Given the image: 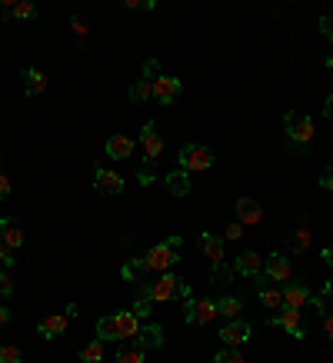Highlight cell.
Here are the masks:
<instances>
[{
	"label": "cell",
	"instance_id": "6da1fadb",
	"mask_svg": "<svg viewBox=\"0 0 333 363\" xmlns=\"http://www.w3.org/2000/svg\"><path fill=\"white\" fill-rule=\"evenodd\" d=\"M180 250H184V237L160 240V243H154L144 257H130L127 267L120 270V277L127 284H133L137 277H144V274H166L174 264H180Z\"/></svg>",
	"mask_w": 333,
	"mask_h": 363
},
{
	"label": "cell",
	"instance_id": "7a4b0ae2",
	"mask_svg": "<svg viewBox=\"0 0 333 363\" xmlns=\"http://www.w3.org/2000/svg\"><path fill=\"white\" fill-rule=\"evenodd\" d=\"M283 123H287V150L293 157H303L307 154V147L313 143V133H317V127H313V121L307 117V113L300 111H290L287 117H283Z\"/></svg>",
	"mask_w": 333,
	"mask_h": 363
},
{
	"label": "cell",
	"instance_id": "3957f363",
	"mask_svg": "<svg viewBox=\"0 0 333 363\" xmlns=\"http://www.w3.org/2000/svg\"><path fill=\"white\" fill-rule=\"evenodd\" d=\"M160 77V60H147L144 70H140V80L127 90V100H130L133 107H140L147 100H154V80Z\"/></svg>",
	"mask_w": 333,
	"mask_h": 363
},
{
	"label": "cell",
	"instance_id": "277c9868",
	"mask_svg": "<svg viewBox=\"0 0 333 363\" xmlns=\"http://www.w3.org/2000/svg\"><path fill=\"white\" fill-rule=\"evenodd\" d=\"M177 164L184 174H197V170H210L213 167V150L203 143H187L177 154Z\"/></svg>",
	"mask_w": 333,
	"mask_h": 363
},
{
	"label": "cell",
	"instance_id": "5b68a950",
	"mask_svg": "<svg viewBox=\"0 0 333 363\" xmlns=\"http://www.w3.org/2000/svg\"><path fill=\"white\" fill-rule=\"evenodd\" d=\"M217 317H220V313H217V300L213 297H190L187 300L184 320H187L190 327H207V323H213Z\"/></svg>",
	"mask_w": 333,
	"mask_h": 363
},
{
	"label": "cell",
	"instance_id": "8992f818",
	"mask_svg": "<svg viewBox=\"0 0 333 363\" xmlns=\"http://www.w3.org/2000/svg\"><path fill=\"white\" fill-rule=\"evenodd\" d=\"M180 284H184V280H180L174 270H166V274H160L154 284L147 286V300H150V303H170L174 297H180Z\"/></svg>",
	"mask_w": 333,
	"mask_h": 363
},
{
	"label": "cell",
	"instance_id": "52a82bcc",
	"mask_svg": "<svg viewBox=\"0 0 333 363\" xmlns=\"http://www.w3.org/2000/svg\"><path fill=\"white\" fill-rule=\"evenodd\" d=\"M293 280V260L290 253H270L264 257V284H287Z\"/></svg>",
	"mask_w": 333,
	"mask_h": 363
},
{
	"label": "cell",
	"instance_id": "ba28073f",
	"mask_svg": "<svg viewBox=\"0 0 333 363\" xmlns=\"http://www.w3.org/2000/svg\"><path fill=\"white\" fill-rule=\"evenodd\" d=\"M233 274L247 277L254 286H264V257L256 250H244L237 260H233Z\"/></svg>",
	"mask_w": 333,
	"mask_h": 363
},
{
	"label": "cell",
	"instance_id": "9c48e42d",
	"mask_svg": "<svg viewBox=\"0 0 333 363\" xmlns=\"http://www.w3.org/2000/svg\"><path fill=\"white\" fill-rule=\"evenodd\" d=\"M140 150H144L147 164H157V157L164 154V133H160L157 121H147L140 127Z\"/></svg>",
	"mask_w": 333,
	"mask_h": 363
},
{
	"label": "cell",
	"instance_id": "30bf717a",
	"mask_svg": "<svg viewBox=\"0 0 333 363\" xmlns=\"http://www.w3.org/2000/svg\"><path fill=\"white\" fill-rule=\"evenodd\" d=\"M266 327H280V330H287L293 340H303V337H307V323L300 320V310H280L273 317H266Z\"/></svg>",
	"mask_w": 333,
	"mask_h": 363
},
{
	"label": "cell",
	"instance_id": "8fae6325",
	"mask_svg": "<svg viewBox=\"0 0 333 363\" xmlns=\"http://www.w3.org/2000/svg\"><path fill=\"white\" fill-rule=\"evenodd\" d=\"M94 190L103 197H117L123 190V177L117 170H107V167H94Z\"/></svg>",
	"mask_w": 333,
	"mask_h": 363
},
{
	"label": "cell",
	"instance_id": "7c38bea8",
	"mask_svg": "<svg viewBox=\"0 0 333 363\" xmlns=\"http://www.w3.org/2000/svg\"><path fill=\"white\" fill-rule=\"evenodd\" d=\"M250 337H254V330H250V323H247L244 317H240V320H230V323H227V327L220 330V343H223V347H230V350L244 347Z\"/></svg>",
	"mask_w": 333,
	"mask_h": 363
},
{
	"label": "cell",
	"instance_id": "4fadbf2b",
	"mask_svg": "<svg viewBox=\"0 0 333 363\" xmlns=\"http://www.w3.org/2000/svg\"><path fill=\"white\" fill-rule=\"evenodd\" d=\"M310 300L313 294L303 280H287V286H283V310H303Z\"/></svg>",
	"mask_w": 333,
	"mask_h": 363
},
{
	"label": "cell",
	"instance_id": "5bb4252c",
	"mask_svg": "<svg viewBox=\"0 0 333 363\" xmlns=\"http://www.w3.org/2000/svg\"><path fill=\"white\" fill-rule=\"evenodd\" d=\"M180 90H184V84H180L177 77H166V74H160V77L154 80V100L160 104V107H170V104H177Z\"/></svg>",
	"mask_w": 333,
	"mask_h": 363
},
{
	"label": "cell",
	"instance_id": "9a60e30c",
	"mask_svg": "<svg viewBox=\"0 0 333 363\" xmlns=\"http://www.w3.org/2000/svg\"><path fill=\"white\" fill-rule=\"evenodd\" d=\"M310 247H313V230H310V223H307V217H300V227L287 237V253L297 257V253H307Z\"/></svg>",
	"mask_w": 333,
	"mask_h": 363
},
{
	"label": "cell",
	"instance_id": "2e32d148",
	"mask_svg": "<svg viewBox=\"0 0 333 363\" xmlns=\"http://www.w3.org/2000/svg\"><path fill=\"white\" fill-rule=\"evenodd\" d=\"M237 220L244 223V227H256V223L264 220V203L254 197H240L237 200Z\"/></svg>",
	"mask_w": 333,
	"mask_h": 363
},
{
	"label": "cell",
	"instance_id": "e0dca14e",
	"mask_svg": "<svg viewBox=\"0 0 333 363\" xmlns=\"http://www.w3.org/2000/svg\"><path fill=\"white\" fill-rule=\"evenodd\" d=\"M23 240H27V233H23L21 220H13V217H0V243H7L11 250H21Z\"/></svg>",
	"mask_w": 333,
	"mask_h": 363
},
{
	"label": "cell",
	"instance_id": "ac0fdd59",
	"mask_svg": "<svg viewBox=\"0 0 333 363\" xmlns=\"http://www.w3.org/2000/svg\"><path fill=\"white\" fill-rule=\"evenodd\" d=\"M21 87H23V94H27V97H40V94L50 87V80H47L44 70H37V67H27V70L21 74Z\"/></svg>",
	"mask_w": 333,
	"mask_h": 363
},
{
	"label": "cell",
	"instance_id": "d6986e66",
	"mask_svg": "<svg viewBox=\"0 0 333 363\" xmlns=\"http://www.w3.org/2000/svg\"><path fill=\"white\" fill-rule=\"evenodd\" d=\"M133 150H137V143H133V137H127V133H113V137H107V143H103V154L113 157V160H127Z\"/></svg>",
	"mask_w": 333,
	"mask_h": 363
},
{
	"label": "cell",
	"instance_id": "ffe728a7",
	"mask_svg": "<svg viewBox=\"0 0 333 363\" xmlns=\"http://www.w3.org/2000/svg\"><path fill=\"white\" fill-rule=\"evenodd\" d=\"M133 343H137L144 353L147 350H160V347H164V327H160V323H144Z\"/></svg>",
	"mask_w": 333,
	"mask_h": 363
},
{
	"label": "cell",
	"instance_id": "44dd1931",
	"mask_svg": "<svg viewBox=\"0 0 333 363\" xmlns=\"http://www.w3.org/2000/svg\"><path fill=\"white\" fill-rule=\"evenodd\" d=\"M113 317H117V330H120V340H137V333H140V327H144V320L137 317L133 310H117Z\"/></svg>",
	"mask_w": 333,
	"mask_h": 363
},
{
	"label": "cell",
	"instance_id": "7402d4cb",
	"mask_svg": "<svg viewBox=\"0 0 333 363\" xmlns=\"http://www.w3.org/2000/svg\"><path fill=\"white\" fill-rule=\"evenodd\" d=\"M0 11H4V17H11V21H37V7H33L30 0H4Z\"/></svg>",
	"mask_w": 333,
	"mask_h": 363
},
{
	"label": "cell",
	"instance_id": "603a6c76",
	"mask_svg": "<svg viewBox=\"0 0 333 363\" xmlns=\"http://www.w3.org/2000/svg\"><path fill=\"white\" fill-rule=\"evenodd\" d=\"M200 250H203V257L210 260V267L227 264V260H223V240L217 233H200Z\"/></svg>",
	"mask_w": 333,
	"mask_h": 363
},
{
	"label": "cell",
	"instance_id": "cb8c5ba5",
	"mask_svg": "<svg viewBox=\"0 0 333 363\" xmlns=\"http://www.w3.org/2000/svg\"><path fill=\"white\" fill-rule=\"evenodd\" d=\"M67 323H70L67 313H50V317H44L37 323V333H40L44 340H54V337H60V333L67 330Z\"/></svg>",
	"mask_w": 333,
	"mask_h": 363
},
{
	"label": "cell",
	"instance_id": "d4e9b609",
	"mask_svg": "<svg viewBox=\"0 0 333 363\" xmlns=\"http://www.w3.org/2000/svg\"><path fill=\"white\" fill-rule=\"evenodd\" d=\"M190 187H193L190 174H184V170H174V174H166V194H174V197H187Z\"/></svg>",
	"mask_w": 333,
	"mask_h": 363
},
{
	"label": "cell",
	"instance_id": "484cf974",
	"mask_svg": "<svg viewBox=\"0 0 333 363\" xmlns=\"http://www.w3.org/2000/svg\"><path fill=\"white\" fill-rule=\"evenodd\" d=\"M97 340L120 343V330H117V317H113V313H107V317L97 320Z\"/></svg>",
	"mask_w": 333,
	"mask_h": 363
},
{
	"label": "cell",
	"instance_id": "4316f807",
	"mask_svg": "<svg viewBox=\"0 0 333 363\" xmlns=\"http://www.w3.org/2000/svg\"><path fill=\"white\" fill-rule=\"evenodd\" d=\"M256 300L266 310H277V307H283V290H277L273 284H264V286H256Z\"/></svg>",
	"mask_w": 333,
	"mask_h": 363
},
{
	"label": "cell",
	"instance_id": "83f0119b",
	"mask_svg": "<svg viewBox=\"0 0 333 363\" xmlns=\"http://www.w3.org/2000/svg\"><path fill=\"white\" fill-rule=\"evenodd\" d=\"M240 310H244V303H240L237 297H220L217 300V313H220L227 323H230V320H240Z\"/></svg>",
	"mask_w": 333,
	"mask_h": 363
},
{
	"label": "cell",
	"instance_id": "f1b7e54d",
	"mask_svg": "<svg viewBox=\"0 0 333 363\" xmlns=\"http://www.w3.org/2000/svg\"><path fill=\"white\" fill-rule=\"evenodd\" d=\"M113 360H117V363H144V360H147V353L140 350L137 343H133V347H120V350L113 353Z\"/></svg>",
	"mask_w": 333,
	"mask_h": 363
},
{
	"label": "cell",
	"instance_id": "f546056e",
	"mask_svg": "<svg viewBox=\"0 0 333 363\" xmlns=\"http://www.w3.org/2000/svg\"><path fill=\"white\" fill-rule=\"evenodd\" d=\"M80 360L84 363H100L103 360V340H90L87 347H80Z\"/></svg>",
	"mask_w": 333,
	"mask_h": 363
},
{
	"label": "cell",
	"instance_id": "4dcf8cb0",
	"mask_svg": "<svg viewBox=\"0 0 333 363\" xmlns=\"http://www.w3.org/2000/svg\"><path fill=\"white\" fill-rule=\"evenodd\" d=\"M13 290H17V286H13V277H11V270H4V267H0V300L7 303V300L13 297Z\"/></svg>",
	"mask_w": 333,
	"mask_h": 363
},
{
	"label": "cell",
	"instance_id": "1f68e13d",
	"mask_svg": "<svg viewBox=\"0 0 333 363\" xmlns=\"http://www.w3.org/2000/svg\"><path fill=\"white\" fill-rule=\"evenodd\" d=\"M70 30L77 33V37H87L90 33V17L87 13H70Z\"/></svg>",
	"mask_w": 333,
	"mask_h": 363
},
{
	"label": "cell",
	"instance_id": "d6a6232c",
	"mask_svg": "<svg viewBox=\"0 0 333 363\" xmlns=\"http://www.w3.org/2000/svg\"><path fill=\"white\" fill-rule=\"evenodd\" d=\"M0 363H23V353L13 347V343H4L0 347Z\"/></svg>",
	"mask_w": 333,
	"mask_h": 363
},
{
	"label": "cell",
	"instance_id": "836d02e7",
	"mask_svg": "<svg viewBox=\"0 0 333 363\" xmlns=\"http://www.w3.org/2000/svg\"><path fill=\"white\" fill-rule=\"evenodd\" d=\"M230 280H233V267L220 264L210 270V284H230Z\"/></svg>",
	"mask_w": 333,
	"mask_h": 363
},
{
	"label": "cell",
	"instance_id": "e575fe53",
	"mask_svg": "<svg viewBox=\"0 0 333 363\" xmlns=\"http://www.w3.org/2000/svg\"><path fill=\"white\" fill-rule=\"evenodd\" d=\"M137 180H140L144 187H150V184H154V180H157V170H154V164H147V160H144V164L137 167Z\"/></svg>",
	"mask_w": 333,
	"mask_h": 363
},
{
	"label": "cell",
	"instance_id": "d590c367",
	"mask_svg": "<svg viewBox=\"0 0 333 363\" xmlns=\"http://www.w3.org/2000/svg\"><path fill=\"white\" fill-rule=\"evenodd\" d=\"M213 363H247V360L237 350H230V347H227V350H217V353H213Z\"/></svg>",
	"mask_w": 333,
	"mask_h": 363
},
{
	"label": "cell",
	"instance_id": "8d00e7d4",
	"mask_svg": "<svg viewBox=\"0 0 333 363\" xmlns=\"http://www.w3.org/2000/svg\"><path fill=\"white\" fill-rule=\"evenodd\" d=\"M13 264H17V257H13V250L7 247V243H0V267H4V270H11Z\"/></svg>",
	"mask_w": 333,
	"mask_h": 363
},
{
	"label": "cell",
	"instance_id": "74e56055",
	"mask_svg": "<svg viewBox=\"0 0 333 363\" xmlns=\"http://www.w3.org/2000/svg\"><path fill=\"white\" fill-rule=\"evenodd\" d=\"M150 307H154L150 300H133V313H137V317H140V320H147V317H150V313H154V310H150Z\"/></svg>",
	"mask_w": 333,
	"mask_h": 363
},
{
	"label": "cell",
	"instance_id": "f35d334b",
	"mask_svg": "<svg viewBox=\"0 0 333 363\" xmlns=\"http://www.w3.org/2000/svg\"><path fill=\"white\" fill-rule=\"evenodd\" d=\"M244 230H247L244 223H240V220H233L230 227H227V233H223V240H240V237H244Z\"/></svg>",
	"mask_w": 333,
	"mask_h": 363
},
{
	"label": "cell",
	"instance_id": "ab89813d",
	"mask_svg": "<svg viewBox=\"0 0 333 363\" xmlns=\"http://www.w3.org/2000/svg\"><path fill=\"white\" fill-rule=\"evenodd\" d=\"M123 7H127V11H157L154 0H127Z\"/></svg>",
	"mask_w": 333,
	"mask_h": 363
},
{
	"label": "cell",
	"instance_id": "60d3db41",
	"mask_svg": "<svg viewBox=\"0 0 333 363\" xmlns=\"http://www.w3.org/2000/svg\"><path fill=\"white\" fill-rule=\"evenodd\" d=\"M320 33L333 44V13H323L320 17Z\"/></svg>",
	"mask_w": 333,
	"mask_h": 363
},
{
	"label": "cell",
	"instance_id": "b9f144b4",
	"mask_svg": "<svg viewBox=\"0 0 333 363\" xmlns=\"http://www.w3.org/2000/svg\"><path fill=\"white\" fill-rule=\"evenodd\" d=\"M11 177H7V174H4V170H0V200H7V197H11Z\"/></svg>",
	"mask_w": 333,
	"mask_h": 363
},
{
	"label": "cell",
	"instance_id": "7bdbcfd3",
	"mask_svg": "<svg viewBox=\"0 0 333 363\" xmlns=\"http://www.w3.org/2000/svg\"><path fill=\"white\" fill-rule=\"evenodd\" d=\"M320 187L327 190V194H333V167H327V170H323V177H320Z\"/></svg>",
	"mask_w": 333,
	"mask_h": 363
},
{
	"label": "cell",
	"instance_id": "ee69618b",
	"mask_svg": "<svg viewBox=\"0 0 333 363\" xmlns=\"http://www.w3.org/2000/svg\"><path fill=\"white\" fill-rule=\"evenodd\" d=\"M323 333L333 340V313H323Z\"/></svg>",
	"mask_w": 333,
	"mask_h": 363
},
{
	"label": "cell",
	"instance_id": "f6af8a7d",
	"mask_svg": "<svg viewBox=\"0 0 333 363\" xmlns=\"http://www.w3.org/2000/svg\"><path fill=\"white\" fill-rule=\"evenodd\" d=\"M323 117H327V121H333V94L323 100Z\"/></svg>",
	"mask_w": 333,
	"mask_h": 363
},
{
	"label": "cell",
	"instance_id": "bcb514c9",
	"mask_svg": "<svg viewBox=\"0 0 333 363\" xmlns=\"http://www.w3.org/2000/svg\"><path fill=\"white\" fill-rule=\"evenodd\" d=\"M11 323V310H7V303H0V327H7Z\"/></svg>",
	"mask_w": 333,
	"mask_h": 363
},
{
	"label": "cell",
	"instance_id": "7dc6e473",
	"mask_svg": "<svg viewBox=\"0 0 333 363\" xmlns=\"http://www.w3.org/2000/svg\"><path fill=\"white\" fill-rule=\"evenodd\" d=\"M320 260L327 267H333V250H330V247H323V250H320Z\"/></svg>",
	"mask_w": 333,
	"mask_h": 363
},
{
	"label": "cell",
	"instance_id": "c3c4849f",
	"mask_svg": "<svg viewBox=\"0 0 333 363\" xmlns=\"http://www.w3.org/2000/svg\"><path fill=\"white\" fill-rule=\"evenodd\" d=\"M323 297H333V280H327V284H323Z\"/></svg>",
	"mask_w": 333,
	"mask_h": 363
},
{
	"label": "cell",
	"instance_id": "681fc988",
	"mask_svg": "<svg viewBox=\"0 0 333 363\" xmlns=\"http://www.w3.org/2000/svg\"><path fill=\"white\" fill-rule=\"evenodd\" d=\"M323 64H327V70H333V54L327 57V60H323Z\"/></svg>",
	"mask_w": 333,
	"mask_h": 363
},
{
	"label": "cell",
	"instance_id": "f907efd6",
	"mask_svg": "<svg viewBox=\"0 0 333 363\" xmlns=\"http://www.w3.org/2000/svg\"><path fill=\"white\" fill-rule=\"evenodd\" d=\"M0 303H4V300H0Z\"/></svg>",
	"mask_w": 333,
	"mask_h": 363
},
{
	"label": "cell",
	"instance_id": "816d5d0a",
	"mask_svg": "<svg viewBox=\"0 0 333 363\" xmlns=\"http://www.w3.org/2000/svg\"><path fill=\"white\" fill-rule=\"evenodd\" d=\"M330 250H333V247H330Z\"/></svg>",
	"mask_w": 333,
	"mask_h": 363
}]
</instances>
